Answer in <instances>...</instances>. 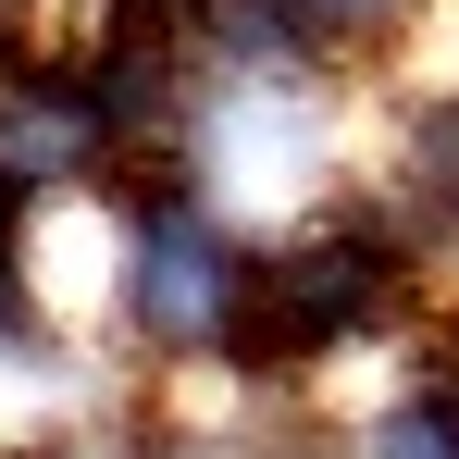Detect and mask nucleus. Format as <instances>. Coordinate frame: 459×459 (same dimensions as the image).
I'll list each match as a JSON object with an SVG mask.
<instances>
[{
    "instance_id": "f257e3e1",
    "label": "nucleus",
    "mask_w": 459,
    "mask_h": 459,
    "mask_svg": "<svg viewBox=\"0 0 459 459\" xmlns=\"http://www.w3.org/2000/svg\"><path fill=\"white\" fill-rule=\"evenodd\" d=\"M100 212H112V323H125L137 373L224 360L236 310H248V248L261 236L224 224L199 186H137V199H100Z\"/></svg>"
}]
</instances>
